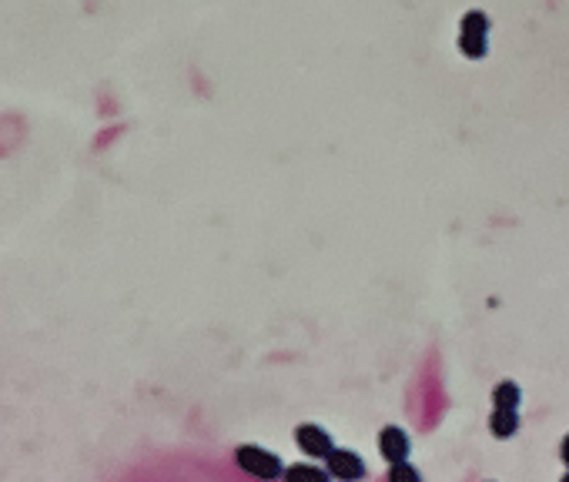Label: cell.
<instances>
[{
    "label": "cell",
    "mask_w": 569,
    "mask_h": 482,
    "mask_svg": "<svg viewBox=\"0 0 569 482\" xmlns=\"http://www.w3.org/2000/svg\"><path fill=\"white\" fill-rule=\"evenodd\" d=\"M563 482H569V472H566V476H563Z\"/></svg>",
    "instance_id": "obj_10"
},
{
    "label": "cell",
    "mask_w": 569,
    "mask_h": 482,
    "mask_svg": "<svg viewBox=\"0 0 569 482\" xmlns=\"http://www.w3.org/2000/svg\"><path fill=\"white\" fill-rule=\"evenodd\" d=\"M493 402H496V409H519V402H523V392H519V385L516 382H499L496 389H493Z\"/></svg>",
    "instance_id": "obj_7"
},
{
    "label": "cell",
    "mask_w": 569,
    "mask_h": 482,
    "mask_svg": "<svg viewBox=\"0 0 569 482\" xmlns=\"http://www.w3.org/2000/svg\"><path fill=\"white\" fill-rule=\"evenodd\" d=\"M325 472H329V479H339V482H359L365 479V462L359 452L352 449H332L329 456H325Z\"/></svg>",
    "instance_id": "obj_2"
},
{
    "label": "cell",
    "mask_w": 569,
    "mask_h": 482,
    "mask_svg": "<svg viewBox=\"0 0 569 482\" xmlns=\"http://www.w3.org/2000/svg\"><path fill=\"white\" fill-rule=\"evenodd\" d=\"M516 429H519V412L493 409V416H489V432H493L496 439H513Z\"/></svg>",
    "instance_id": "obj_5"
},
{
    "label": "cell",
    "mask_w": 569,
    "mask_h": 482,
    "mask_svg": "<svg viewBox=\"0 0 569 482\" xmlns=\"http://www.w3.org/2000/svg\"><path fill=\"white\" fill-rule=\"evenodd\" d=\"M282 479L285 482H332L329 472L312 466V462H295V466H285Z\"/></svg>",
    "instance_id": "obj_6"
},
{
    "label": "cell",
    "mask_w": 569,
    "mask_h": 482,
    "mask_svg": "<svg viewBox=\"0 0 569 482\" xmlns=\"http://www.w3.org/2000/svg\"><path fill=\"white\" fill-rule=\"evenodd\" d=\"M235 462L238 469L245 472V476H252L258 482H278L282 479V459L275 456V452H268L262 446H255V442H245V446L235 449Z\"/></svg>",
    "instance_id": "obj_1"
},
{
    "label": "cell",
    "mask_w": 569,
    "mask_h": 482,
    "mask_svg": "<svg viewBox=\"0 0 569 482\" xmlns=\"http://www.w3.org/2000/svg\"><path fill=\"white\" fill-rule=\"evenodd\" d=\"M295 446L302 449L305 456L325 459L335 449V442H332V436L322 426H315V422H302V426L295 429Z\"/></svg>",
    "instance_id": "obj_3"
},
{
    "label": "cell",
    "mask_w": 569,
    "mask_h": 482,
    "mask_svg": "<svg viewBox=\"0 0 569 482\" xmlns=\"http://www.w3.org/2000/svg\"><path fill=\"white\" fill-rule=\"evenodd\" d=\"M409 449H412V442H409V436H405L399 426H385L379 432V452H382V459L389 462V466L409 459Z\"/></svg>",
    "instance_id": "obj_4"
},
{
    "label": "cell",
    "mask_w": 569,
    "mask_h": 482,
    "mask_svg": "<svg viewBox=\"0 0 569 482\" xmlns=\"http://www.w3.org/2000/svg\"><path fill=\"white\" fill-rule=\"evenodd\" d=\"M559 456H563V462H566V466H569V432H566L563 446H559Z\"/></svg>",
    "instance_id": "obj_9"
},
{
    "label": "cell",
    "mask_w": 569,
    "mask_h": 482,
    "mask_svg": "<svg viewBox=\"0 0 569 482\" xmlns=\"http://www.w3.org/2000/svg\"><path fill=\"white\" fill-rule=\"evenodd\" d=\"M389 482H422V476H419V469L405 459V462H395V466H389Z\"/></svg>",
    "instance_id": "obj_8"
}]
</instances>
